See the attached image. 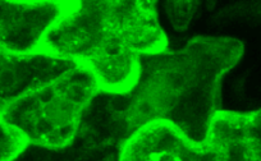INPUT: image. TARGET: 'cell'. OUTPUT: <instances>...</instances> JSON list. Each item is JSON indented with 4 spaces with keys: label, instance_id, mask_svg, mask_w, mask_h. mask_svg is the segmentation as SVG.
<instances>
[{
    "label": "cell",
    "instance_id": "obj_1",
    "mask_svg": "<svg viewBox=\"0 0 261 161\" xmlns=\"http://www.w3.org/2000/svg\"><path fill=\"white\" fill-rule=\"evenodd\" d=\"M245 45L234 37L197 36L180 49L140 60L134 86L110 95L125 141L152 123H165L195 142H204L222 110L224 77L240 63Z\"/></svg>",
    "mask_w": 261,
    "mask_h": 161
},
{
    "label": "cell",
    "instance_id": "obj_2",
    "mask_svg": "<svg viewBox=\"0 0 261 161\" xmlns=\"http://www.w3.org/2000/svg\"><path fill=\"white\" fill-rule=\"evenodd\" d=\"M155 2H72L41 51L91 72L100 91L123 95L134 86L142 57L168 49Z\"/></svg>",
    "mask_w": 261,
    "mask_h": 161
},
{
    "label": "cell",
    "instance_id": "obj_3",
    "mask_svg": "<svg viewBox=\"0 0 261 161\" xmlns=\"http://www.w3.org/2000/svg\"><path fill=\"white\" fill-rule=\"evenodd\" d=\"M86 68L74 65L14 102L2 118L37 147H67L76 140L90 105L100 94Z\"/></svg>",
    "mask_w": 261,
    "mask_h": 161
},
{
    "label": "cell",
    "instance_id": "obj_4",
    "mask_svg": "<svg viewBox=\"0 0 261 161\" xmlns=\"http://www.w3.org/2000/svg\"><path fill=\"white\" fill-rule=\"evenodd\" d=\"M117 161H227L210 141L195 142L174 127L152 123L130 136Z\"/></svg>",
    "mask_w": 261,
    "mask_h": 161
},
{
    "label": "cell",
    "instance_id": "obj_5",
    "mask_svg": "<svg viewBox=\"0 0 261 161\" xmlns=\"http://www.w3.org/2000/svg\"><path fill=\"white\" fill-rule=\"evenodd\" d=\"M72 2H0V47L32 54L41 51L47 32Z\"/></svg>",
    "mask_w": 261,
    "mask_h": 161
},
{
    "label": "cell",
    "instance_id": "obj_6",
    "mask_svg": "<svg viewBox=\"0 0 261 161\" xmlns=\"http://www.w3.org/2000/svg\"><path fill=\"white\" fill-rule=\"evenodd\" d=\"M74 65L42 51L22 54L0 47V117L24 95Z\"/></svg>",
    "mask_w": 261,
    "mask_h": 161
},
{
    "label": "cell",
    "instance_id": "obj_7",
    "mask_svg": "<svg viewBox=\"0 0 261 161\" xmlns=\"http://www.w3.org/2000/svg\"><path fill=\"white\" fill-rule=\"evenodd\" d=\"M206 140L227 161H261V108L251 112L220 110Z\"/></svg>",
    "mask_w": 261,
    "mask_h": 161
},
{
    "label": "cell",
    "instance_id": "obj_8",
    "mask_svg": "<svg viewBox=\"0 0 261 161\" xmlns=\"http://www.w3.org/2000/svg\"><path fill=\"white\" fill-rule=\"evenodd\" d=\"M120 148L79 133L67 147L50 150L29 145L14 161H117Z\"/></svg>",
    "mask_w": 261,
    "mask_h": 161
},
{
    "label": "cell",
    "instance_id": "obj_9",
    "mask_svg": "<svg viewBox=\"0 0 261 161\" xmlns=\"http://www.w3.org/2000/svg\"><path fill=\"white\" fill-rule=\"evenodd\" d=\"M27 146L23 136L0 117V161H14Z\"/></svg>",
    "mask_w": 261,
    "mask_h": 161
},
{
    "label": "cell",
    "instance_id": "obj_10",
    "mask_svg": "<svg viewBox=\"0 0 261 161\" xmlns=\"http://www.w3.org/2000/svg\"><path fill=\"white\" fill-rule=\"evenodd\" d=\"M199 7V2H168L164 8L173 29L185 31L197 13Z\"/></svg>",
    "mask_w": 261,
    "mask_h": 161
}]
</instances>
